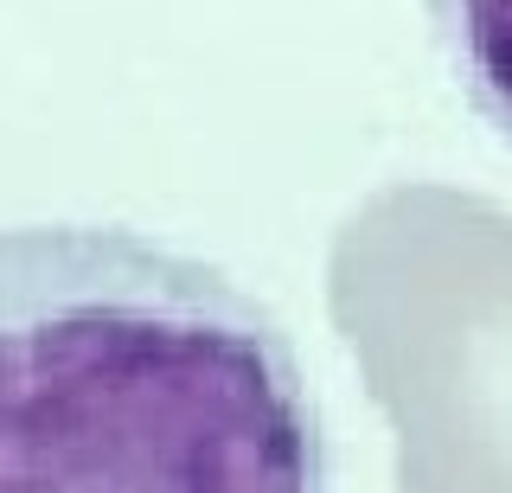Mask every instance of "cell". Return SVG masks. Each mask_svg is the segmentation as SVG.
Segmentation results:
<instances>
[{"label": "cell", "mask_w": 512, "mask_h": 493, "mask_svg": "<svg viewBox=\"0 0 512 493\" xmlns=\"http://www.w3.org/2000/svg\"><path fill=\"white\" fill-rule=\"evenodd\" d=\"M0 493H327L295 340L122 225L0 231Z\"/></svg>", "instance_id": "obj_1"}, {"label": "cell", "mask_w": 512, "mask_h": 493, "mask_svg": "<svg viewBox=\"0 0 512 493\" xmlns=\"http://www.w3.org/2000/svg\"><path fill=\"white\" fill-rule=\"evenodd\" d=\"M442 20L474 103L512 135V0H442Z\"/></svg>", "instance_id": "obj_2"}]
</instances>
